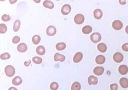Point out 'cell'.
Listing matches in <instances>:
<instances>
[{"label": "cell", "mask_w": 128, "mask_h": 90, "mask_svg": "<svg viewBox=\"0 0 128 90\" xmlns=\"http://www.w3.org/2000/svg\"><path fill=\"white\" fill-rule=\"evenodd\" d=\"M5 72L7 76L11 77L13 76L15 72V69L11 65H8L5 68Z\"/></svg>", "instance_id": "1"}, {"label": "cell", "mask_w": 128, "mask_h": 90, "mask_svg": "<svg viewBox=\"0 0 128 90\" xmlns=\"http://www.w3.org/2000/svg\"><path fill=\"white\" fill-rule=\"evenodd\" d=\"M90 39L93 43H96L101 39V36L99 33H94L91 35Z\"/></svg>", "instance_id": "2"}, {"label": "cell", "mask_w": 128, "mask_h": 90, "mask_svg": "<svg viewBox=\"0 0 128 90\" xmlns=\"http://www.w3.org/2000/svg\"><path fill=\"white\" fill-rule=\"evenodd\" d=\"M75 23L77 25H81L85 21V17L82 14H77L75 17Z\"/></svg>", "instance_id": "3"}, {"label": "cell", "mask_w": 128, "mask_h": 90, "mask_svg": "<svg viewBox=\"0 0 128 90\" xmlns=\"http://www.w3.org/2000/svg\"><path fill=\"white\" fill-rule=\"evenodd\" d=\"M112 27L115 30H120L123 27V24L119 20H115L112 23Z\"/></svg>", "instance_id": "4"}, {"label": "cell", "mask_w": 128, "mask_h": 90, "mask_svg": "<svg viewBox=\"0 0 128 90\" xmlns=\"http://www.w3.org/2000/svg\"><path fill=\"white\" fill-rule=\"evenodd\" d=\"M123 55L119 52L115 53L113 56V60L117 63H120L122 62L123 60Z\"/></svg>", "instance_id": "5"}, {"label": "cell", "mask_w": 128, "mask_h": 90, "mask_svg": "<svg viewBox=\"0 0 128 90\" xmlns=\"http://www.w3.org/2000/svg\"><path fill=\"white\" fill-rule=\"evenodd\" d=\"M56 28L52 26H49L47 29V34L49 36H53L56 34Z\"/></svg>", "instance_id": "6"}, {"label": "cell", "mask_w": 128, "mask_h": 90, "mask_svg": "<svg viewBox=\"0 0 128 90\" xmlns=\"http://www.w3.org/2000/svg\"><path fill=\"white\" fill-rule=\"evenodd\" d=\"M71 11V7L69 4L64 5L62 9V13L64 15L68 14Z\"/></svg>", "instance_id": "7"}, {"label": "cell", "mask_w": 128, "mask_h": 90, "mask_svg": "<svg viewBox=\"0 0 128 90\" xmlns=\"http://www.w3.org/2000/svg\"><path fill=\"white\" fill-rule=\"evenodd\" d=\"M118 71L120 74L122 75H125L128 73V67L125 65H120L118 68Z\"/></svg>", "instance_id": "8"}, {"label": "cell", "mask_w": 128, "mask_h": 90, "mask_svg": "<svg viewBox=\"0 0 128 90\" xmlns=\"http://www.w3.org/2000/svg\"><path fill=\"white\" fill-rule=\"evenodd\" d=\"M119 83L122 88L126 89L128 87V80L126 78H121L119 80Z\"/></svg>", "instance_id": "9"}, {"label": "cell", "mask_w": 128, "mask_h": 90, "mask_svg": "<svg viewBox=\"0 0 128 90\" xmlns=\"http://www.w3.org/2000/svg\"><path fill=\"white\" fill-rule=\"evenodd\" d=\"M94 16L96 19H100L103 16V13L102 11L99 9H96L94 12Z\"/></svg>", "instance_id": "10"}, {"label": "cell", "mask_w": 128, "mask_h": 90, "mask_svg": "<svg viewBox=\"0 0 128 90\" xmlns=\"http://www.w3.org/2000/svg\"><path fill=\"white\" fill-rule=\"evenodd\" d=\"M83 57V55L81 52H77L75 54L74 57V61L75 63H78L80 62Z\"/></svg>", "instance_id": "11"}, {"label": "cell", "mask_w": 128, "mask_h": 90, "mask_svg": "<svg viewBox=\"0 0 128 90\" xmlns=\"http://www.w3.org/2000/svg\"><path fill=\"white\" fill-rule=\"evenodd\" d=\"M104 72V68L102 67H96L94 70V73L97 76L101 75Z\"/></svg>", "instance_id": "12"}, {"label": "cell", "mask_w": 128, "mask_h": 90, "mask_svg": "<svg viewBox=\"0 0 128 90\" xmlns=\"http://www.w3.org/2000/svg\"><path fill=\"white\" fill-rule=\"evenodd\" d=\"M43 5L44 7H45V8H49L50 9H53L54 7L53 3L52 1H50V0H45L43 2Z\"/></svg>", "instance_id": "13"}, {"label": "cell", "mask_w": 128, "mask_h": 90, "mask_svg": "<svg viewBox=\"0 0 128 90\" xmlns=\"http://www.w3.org/2000/svg\"><path fill=\"white\" fill-rule=\"evenodd\" d=\"M88 81L90 85H96L98 82V79L95 76L91 75L89 77L88 79Z\"/></svg>", "instance_id": "14"}, {"label": "cell", "mask_w": 128, "mask_h": 90, "mask_svg": "<svg viewBox=\"0 0 128 90\" xmlns=\"http://www.w3.org/2000/svg\"><path fill=\"white\" fill-rule=\"evenodd\" d=\"M65 60V57L63 55H61L60 53H57L54 55V60L55 61H60L62 62H64Z\"/></svg>", "instance_id": "15"}, {"label": "cell", "mask_w": 128, "mask_h": 90, "mask_svg": "<svg viewBox=\"0 0 128 90\" xmlns=\"http://www.w3.org/2000/svg\"><path fill=\"white\" fill-rule=\"evenodd\" d=\"M106 61L105 57L103 55H98L96 57V63L98 64H103L105 63Z\"/></svg>", "instance_id": "16"}, {"label": "cell", "mask_w": 128, "mask_h": 90, "mask_svg": "<svg viewBox=\"0 0 128 90\" xmlns=\"http://www.w3.org/2000/svg\"><path fill=\"white\" fill-rule=\"evenodd\" d=\"M27 50V47L25 43H22L17 46V50L20 52H25Z\"/></svg>", "instance_id": "17"}, {"label": "cell", "mask_w": 128, "mask_h": 90, "mask_svg": "<svg viewBox=\"0 0 128 90\" xmlns=\"http://www.w3.org/2000/svg\"><path fill=\"white\" fill-rule=\"evenodd\" d=\"M97 49L100 52L104 53L107 51V46L104 43H100L97 45Z\"/></svg>", "instance_id": "18"}, {"label": "cell", "mask_w": 128, "mask_h": 90, "mask_svg": "<svg viewBox=\"0 0 128 90\" xmlns=\"http://www.w3.org/2000/svg\"><path fill=\"white\" fill-rule=\"evenodd\" d=\"M12 83L14 85H19L22 83V80L19 76H16L12 80Z\"/></svg>", "instance_id": "19"}, {"label": "cell", "mask_w": 128, "mask_h": 90, "mask_svg": "<svg viewBox=\"0 0 128 90\" xmlns=\"http://www.w3.org/2000/svg\"><path fill=\"white\" fill-rule=\"evenodd\" d=\"M36 51L38 54L39 55H43L45 54L46 50L45 48L42 46H39L38 47H37Z\"/></svg>", "instance_id": "20"}, {"label": "cell", "mask_w": 128, "mask_h": 90, "mask_svg": "<svg viewBox=\"0 0 128 90\" xmlns=\"http://www.w3.org/2000/svg\"><path fill=\"white\" fill-rule=\"evenodd\" d=\"M92 31V28L91 26H85L83 29H82V32L85 34H89Z\"/></svg>", "instance_id": "21"}, {"label": "cell", "mask_w": 128, "mask_h": 90, "mask_svg": "<svg viewBox=\"0 0 128 90\" xmlns=\"http://www.w3.org/2000/svg\"><path fill=\"white\" fill-rule=\"evenodd\" d=\"M66 44L64 43H58L56 46V48L58 50L61 51V50H64L66 48Z\"/></svg>", "instance_id": "22"}, {"label": "cell", "mask_w": 128, "mask_h": 90, "mask_svg": "<svg viewBox=\"0 0 128 90\" xmlns=\"http://www.w3.org/2000/svg\"><path fill=\"white\" fill-rule=\"evenodd\" d=\"M20 25H21V22H20V20H16L14 22V25H13V30L15 32H17L18 30H19Z\"/></svg>", "instance_id": "23"}, {"label": "cell", "mask_w": 128, "mask_h": 90, "mask_svg": "<svg viewBox=\"0 0 128 90\" xmlns=\"http://www.w3.org/2000/svg\"><path fill=\"white\" fill-rule=\"evenodd\" d=\"M81 88V84L78 82H75L73 83L72 86L71 90H80Z\"/></svg>", "instance_id": "24"}, {"label": "cell", "mask_w": 128, "mask_h": 90, "mask_svg": "<svg viewBox=\"0 0 128 90\" xmlns=\"http://www.w3.org/2000/svg\"><path fill=\"white\" fill-rule=\"evenodd\" d=\"M40 37L38 35H35L32 38V42L35 45L38 44L40 42Z\"/></svg>", "instance_id": "25"}, {"label": "cell", "mask_w": 128, "mask_h": 90, "mask_svg": "<svg viewBox=\"0 0 128 90\" xmlns=\"http://www.w3.org/2000/svg\"><path fill=\"white\" fill-rule=\"evenodd\" d=\"M33 61L34 62V63L37 64H41L42 62V59L38 57H35L32 59Z\"/></svg>", "instance_id": "26"}, {"label": "cell", "mask_w": 128, "mask_h": 90, "mask_svg": "<svg viewBox=\"0 0 128 90\" xmlns=\"http://www.w3.org/2000/svg\"><path fill=\"white\" fill-rule=\"evenodd\" d=\"M7 30V28L5 24H1L0 25V33L1 34L5 33Z\"/></svg>", "instance_id": "27"}, {"label": "cell", "mask_w": 128, "mask_h": 90, "mask_svg": "<svg viewBox=\"0 0 128 90\" xmlns=\"http://www.w3.org/2000/svg\"><path fill=\"white\" fill-rule=\"evenodd\" d=\"M10 55L8 53H4L3 54H2L0 56V59L2 60H8L10 58Z\"/></svg>", "instance_id": "28"}, {"label": "cell", "mask_w": 128, "mask_h": 90, "mask_svg": "<svg viewBox=\"0 0 128 90\" xmlns=\"http://www.w3.org/2000/svg\"><path fill=\"white\" fill-rule=\"evenodd\" d=\"M50 88H51V90H58V89L59 88V85L57 82H53L51 83V84L50 85Z\"/></svg>", "instance_id": "29"}, {"label": "cell", "mask_w": 128, "mask_h": 90, "mask_svg": "<svg viewBox=\"0 0 128 90\" xmlns=\"http://www.w3.org/2000/svg\"><path fill=\"white\" fill-rule=\"evenodd\" d=\"M1 19L4 22H7L11 20V17L9 15L4 14L1 17Z\"/></svg>", "instance_id": "30"}, {"label": "cell", "mask_w": 128, "mask_h": 90, "mask_svg": "<svg viewBox=\"0 0 128 90\" xmlns=\"http://www.w3.org/2000/svg\"><path fill=\"white\" fill-rule=\"evenodd\" d=\"M20 40V39L19 37L18 36H15L14 37L13 39V40H12V42L14 44H17L18 43V42H19Z\"/></svg>", "instance_id": "31"}, {"label": "cell", "mask_w": 128, "mask_h": 90, "mask_svg": "<svg viewBox=\"0 0 128 90\" xmlns=\"http://www.w3.org/2000/svg\"><path fill=\"white\" fill-rule=\"evenodd\" d=\"M118 86L117 84H112L110 85V89L111 90H117Z\"/></svg>", "instance_id": "32"}, {"label": "cell", "mask_w": 128, "mask_h": 90, "mask_svg": "<svg viewBox=\"0 0 128 90\" xmlns=\"http://www.w3.org/2000/svg\"><path fill=\"white\" fill-rule=\"evenodd\" d=\"M122 49L124 51H128V43H125L123 45L122 47Z\"/></svg>", "instance_id": "33"}, {"label": "cell", "mask_w": 128, "mask_h": 90, "mask_svg": "<svg viewBox=\"0 0 128 90\" xmlns=\"http://www.w3.org/2000/svg\"><path fill=\"white\" fill-rule=\"evenodd\" d=\"M119 2L121 5H124L126 4V0H119Z\"/></svg>", "instance_id": "34"}, {"label": "cell", "mask_w": 128, "mask_h": 90, "mask_svg": "<svg viewBox=\"0 0 128 90\" xmlns=\"http://www.w3.org/2000/svg\"><path fill=\"white\" fill-rule=\"evenodd\" d=\"M31 63V61L30 60H29L28 61H27V62H26V61L25 62V66H28L29 65H30V64Z\"/></svg>", "instance_id": "35"}, {"label": "cell", "mask_w": 128, "mask_h": 90, "mask_svg": "<svg viewBox=\"0 0 128 90\" xmlns=\"http://www.w3.org/2000/svg\"><path fill=\"white\" fill-rule=\"evenodd\" d=\"M9 0L10 3L12 4H13L15 3L17 1V0Z\"/></svg>", "instance_id": "36"}, {"label": "cell", "mask_w": 128, "mask_h": 90, "mask_svg": "<svg viewBox=\"0 0 128 90\" xmlns=\"http://www.w3.org/2000/svg\"><path fill=\"white\" fill-rule=\"evenodd\" d=\"M36 3H40L41 0H33Z\"/></svg>", "instance_id": "37"}, {"label": "cell", "mask_w": 128, "mask_h": 90, "mask_svg": "<svg viewBox=\"0 0 128 90\" xmlns=\"http://www.w3.org/2000/svg\"><path fill=\"white\" fill-rule=\"evenodd\" d=\"M9 90H16L17 89L15 88H14V87H11V88H9Z\"/></svg>", "instance_id": "38"}, {"label": "cell", "mask_w": 128, "mask_h": 90, "mask_svg": "<svg viewBox=\"0 0 128 90\" xmlns=\"http://www.w3.org/2000/svg\"><path fill=\"white\" fill-rule=\"evenodd\" d=\"M125 30H126V33H127L128 34V26H126V29H125Z\"/></svg>", "instance_id": "39"}, {"label": "cell", "mask_w": 128, "mask_h": 90, "mask_svg": "<svg viewBox=\"0 0 128 90\" xmlns=\"http://www.w3.org/2000/svg\"><path fill=\"white\" fill-rule=\"evenodd\" d=\"M5 0H0V1H4Z\"/></svg>", "instance_id": "40"}, {"label": "cell", "mask_w": 128, "mask_h": 90, "mask_svg": "<svg viewBox=\"0 0 128 90\" xmlns=\"http://www.w3.org/2000/svg\"></svg>", "instance_id": "41"}, {"label": "cell", "mask_w": 128, "mask_h": 90, "mask_svg": "<svg viewBox=\"0 0 128 90\" xmlns=\"http://www.w3.org/2000/svg\"></svg>", "instance_id": "42"}]
</instances>
